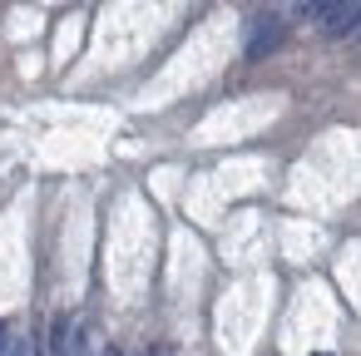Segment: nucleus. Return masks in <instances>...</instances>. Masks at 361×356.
I'll return each instance as SVG.
<instances>
[{"label": "nucleus", "instance_id": "f257e3e1", "mask_svg": "<svg viewBox=\"0 0 361 356\" xmlns=\"http://www.w3.org/2000/svg\"><path fill=\"white\" fill-rule=\"evenodd\" d=\"M302 16H317L326 40H341V35H351L361 25V6H356V0H346V6H326V0H317V6H302Z\"/></svg>", "mask_w": 361, "mask_h": 356}, {"label": "nucleus", "instance_id": "f03ea898", "mask_svg": "<svg viewBox=\"0 0 361 356\" xmlns=\"http://www.w3.org/2000/svg\"><path fill=\"white\" fill-rule=\"evenodd\" d=\"M282 40H287V25H282V16H257L252 20V35H247V65H262L267 55H277L282 50Z\"/></svg>", "mask_w": 361, "mask_h": 356}, {"label": "nucleus", "instance_id": "7ed1b4c3", "mask_svg": "<svg viewBox=\"0 0 361 356\" xmlns=\"http://www.w3.org/2000/svg\"><path fill=\"white\" fill-rule=\"evenodd\" d=\"M75 351V312H55V321H50V346H45V356H70Z\"/></svg>", "mask_w": 361, "mask_h": 356}, {"label": "nucleus", "instance_id": "20e7f679", "mask_svg": "<svg viewBox=\"0 0 361 356\" xmlns=\"http://www.w3.org/2000/svg\"><path fill=\"white\" fill-rule=\"evenodd\" d=\"M0 356H35V346H30V336H6L0 341Z\"/></svg>", "mask_w": 361, "mask_h": 356}, {"label": "nucleus", "instance_id": "39448f33", "mask_svg": "<svg viewBox=\"0 0 361 356\" xmlns=\"http://www.w3.org/2000/svg\"><path fill=\"white\" fill-rule=\"evenodd\" d=\"M139 356H164V351H159V346H144V351H139Z\"/></svg>", "mask_w": 361, "mask_h": 356}, {"label": "nucleus", "instance_id": "423d86ee", "mask_svg": "<svg viewBox=\"0 0 361 356\" xmlns=\"http://www.w3.org/2000/svg\"><path fill=\"white\" fill-rule=\"evenodd\" d=\"M104 356H124V351H119V346H104Z\"/></svg>", "mask_w": 361, "mask_h": 356}, {"label": "nucleus", "instance_id": "0eeeda50", "mask_svg": "<svg viewBox=\"0 0 361 356\" xmlns=\"http://www.w3.org/2000/svg\"><path fill=\"white\" fill-rule=\"evenodd\" d=\"M351 40H356V50H361V25H356V30H351Z\"/></svg>", "mask_w": 361, "mask_h": 356}, {"label": "nucleus", "instance_id": "6e6552de", "mask_svg": "<svg viewBox=\"0 0 361 356\" xmlns=\"http://www.w3.org/2000/svg\"><path fill=\"white\" fill-rule=\"evenodd\" d=\"M312 356H331V351H312Z\"/></svg>", "mask_w": 361, "mask_h": 356}, {"label": "nucleus", "instance_id": "1a4fd4ad", "mask_svg": "<svg viewBox=\"0 0 361 356\" xmlns=\"http://www.w3.org/2000/svg\"><path fill=\"white\" fill-rule=\"evenodd\" d=\"M0 341H6V326H0Z\"/></svg>", "mask_w": 361, "mask_h": 356}]
</instances>
